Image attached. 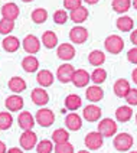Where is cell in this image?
Returning a JSON list of instances; mask_svg holds the SVG:
<instances>
[{"instance_id":"cell-1","label":"cell","mask_w":137,"mask_h":153,"mask_svg":"<svg viewBox=\"0 0 137 153\" xmlns=\"http://www.w3.org/2000/svg\"><path fill=\"white\" fill-rule=\"evenodd\" d=\"M104 46H105V49L113 53V55H117V53H120L123 51V48H124V41H123V38H120L118 35H110V36H107V39L104 41Z\"/></svg>"},{"instance_id":"cell-2","label":"cell","mask_w":137,"mask_h":153,"mask_svg":"<svg viewBox=\"0 0 137 153\" xmlns=\"http://www.w3.org/2000/svg\"><path fill=\"white\" fill-rule=\"evenodd\" d=\"M134 143L133 136L129 133H120L114 137V147L118 150V152H127L131 149V146Z\"/></svg>"},{"instance_id":"cell-3","label":"cell","mask_w":137,"mask_h":153,"mask_svg":"<svg viewBox=\"0 0 137 153\" xmlns=\"http://www.w3.org/2000/svg\"><path fill=\"white\" fill-rule=\"evenodd\" d=\"M117 123L113 119H103L98 123V131L103 134L104 137H111L117 133Z\"/></svg>"},{"instance_id":"cell-4","label":"cell","mask_w":137,"mask_h":153,"mask_svg":"<svg viewBox=\"0 0 137 153\" xmlns=\"http://www.w3.org/2000/svg\"><path fill=\"white\" fill-rule=\"evenodd\" d=\"M19 143H20V146H22L25 150H30V149L36 147V145H38V136H36V133H33L32 130H25V131L20 134Z\"/></svg>"},{"instance_id":"cell-5","label":"cell","mask_w":137,"mask_h":153,"mask_svg":"<svg viewBox=\"0 0 137 153\" xmlns=\"http://www.w3.org/2000/svg\"><path fill=\"white\" fill-rule=\"evenodd\" d=\"M35 119H36V123H39L42 127H49L55 121V114L49 108H41V110H38Z\"/></svg>"},{"instance_id":"cell-6","label":"cell","mask_w":137,"mask_h":153,"mask_svg":"<svg viewBox=\"0 0 137 153\" xmlns=\"http://www.w3.org/2000/svg\"><path fill=\"white\" fill-rule=\"evenodd\" d=\"M103 134L100 133V131H91V133H88L84 139V143L85 146L90 149V150H97V149H100L101 146H103Z\"/></svg>"},{"instance_id":"cell-7","label":"cell","mask_w":137,"mask_h":153,"mask_svg":"<svg viewBox=\"0 0 137 153\" xmlns=\"http://www.w3.org/2000/svg\"><path fill=\"white\" fill-rule=\"evenodd\" d=\"M74 74H75V69L72 65H69V64H64V65H61L58 71H56V78L59 79L61 82H64V84H68L72 81V78H74Z\"/></svg>"},{"instance_id":"cell-8","label":"cell","mask_w":137,"mask_h":153,"mask_svg":"<svg viewBox=\"0 0 137 153\" xmlns=\"http://www.w3.org/2000/svg\"><path fill=\"white\" fill-rule=\"evenodd\" d=\"M69 39L71 42L77 43V45H81V43L87 42L88 39V30L82 26H75L69 30Z\"/></svg>"},{"instance_id":"cell-9","label":"cell","mask_w":137,"mask_h":153,"mask_svg":"<svg viewBox=\"0 0 137 153\" xmlns=\"http://www.w3.org/2000/svg\"><path fill=\"white\" fill-rule=\"evenodd\" d=\"M22 45H23V49H25L27 53H30V55L39 52V49H41V41H39L35 35H27L25 39H23Z\"/></svg>"},{"instance_id":"cell-10","label":"cell","mask_w":137,"mask_h":153,"mask_svg":"<svg viewBox=\"0 0 137 153\" xmlns=\"http://www.w3.org/2000/svg\"><path fill=\"white\" fill-rule=\"evenodd\" d=\"M35 117L32 116V113L29 111H22L17 117V124L22 130H32V127L35 126Z\"/></svg>"},{"instance_id":"cell-11","label":"cell","mask_w":137,"mask_h":153,"mask_svg":"<svg viewBox=\"0 0 137 153\" xmlns=\"http://www.w3.org/2000/svg\"><path fill=\"white\" fill-rule=\"evenodd\" d=\"M56 55L62 61H71L75 56V48L71 43H62L56 49Z\"/></svg>"},{"instance_id":"cell-12","label":"cell","mask_w":137,"mask_h":153,"mask_svg":"<svg viewBox=\"0 0 137 153\" xmlns=\"http://www.w3.org/2000/svg\"><path fill=\"white\" fill-rule=\"evenodd\" d=\"M101 108L98 107V105H95V104H91V105H87L84 111H82V114H84V119L87 121H98V120L101 119Z\"/></svg>"},{"instance_id":"cell-13","label":"cell","mask_w":137,"mask_h":153,"mask_svg":"<svg viewBox=\"0 0 137 153\" xmlns=\"http://www.w3.org/2000/svg\"><path fill=\"white\" fill-rule=\"evenodd\" d=\"M91 76L87 72L85 69H75V74H74V78H72V82L75 87L78 88H82V87H87L88 82H90Z\"/></svg>"},{"instance_id":"cell-14","label":"cell","mask_w":137,"mask_h":153,"mask_svg":"<svg viewBox=\"0 0 137 153\" xmlns=\"http://www.w3.org/2000/svg\"><path fill=\"white\" fill-rule=\"evenodd\" d=\"M113 90H114V93H116L117 97H120V98H126V95L129 94V91L131 90V88H130V82L127 81V79L120 78V79H117V81L114 82Z\"/></svg>"},{"instance_id":"cell-15","label":"cell","mask_w":137,"mask_h":153,"mask_svg":"<svg viewBox=\"0 0 137 153\" xmlns=\"http://www.w3.org/2000/svg\"><path fill=\"white\" fill-rule=\"evenodd\" d=\"M30 97H32V101L36 105H45V104L49 102V94L46 93L43 88H35V90H32Z\"/></svg>"},{"instance_id":"cell-16","label":"cell","mask_w":137,"mask_h":153,"mask_svg":"<svg viewBox=\"0 0 137 153\" xmlns=\"http://www.w3.org/2000/svg\"><path fill=\"white\" fill-rule=\"evenodd\" d=\"M19 13H20V10L15 3H6L1 7V16L4 19H9V20H16L19 17Z\"/></svg>"},{"instance_id":"cell-17","label":"cell","mask_w":137,"mask_h":153,"mask_svg":"<svg viewBox=\"0 0 137 153\" xmlns=\"http://www.w3.org/2000/svg\"><path fill=\"white\" fill-rule=\"evenodd\" d=\"M36 81L41 87H51L53 84V74H52L49 69H41L36 75Z\"/></svg>"},{"instance_id":"cell-18","label":"cell","mask_w":137,"mask_h":153,"mask_svg":"<svg viewBox=\"0 0 137 153\" xmlns=\"http://www.w3.org/2000/svg\"><path fill=\"white\" fill-rule=\"evenodd\" d=\"M85 95H87V98H88L90 101L98 102V101H101V100H103L104 91H103V88H100L98 85H91V87H88V88H87Z\"/></svg>"},{"instance_id":"cell-19","label":"cell","mask_w":137,"mask_h":153,"mask_svg":"<svg viewBox=\"0 0 137 153\" xmlns=\"http://www.w3.org/2000/svg\"><path fill=\"white\" fill-rule=\"evenodd\" d=\"M6 108L9 111H19L22 107H23V98L20 95H10L6 98V102H4Z\"/></svg>"},{"instance_id":"cell-20","label":"cell","mask_w":137,"mask_h":153,"mask_svg":"<svg viewBox=\"0 0 137 153\" xmlns=\"http://www.w3.org/2000/svg\"><path fill=\"white\" fill-rule=\"evenodd\" d=\"M65 124H67V127L69 130L77 131V130L82 127V120H81V117L78 116L77 113H69L67 116V119H65Z\"/></svg>"},{"instance_id":"cell-21","label":"cell","mask_w":137,"mask_h":153,"mask_svg":"<svg viewBox=\"0 0 137 153\" xmlns=\"http://www.w3.org/2000/svg\"><path fill=\"white\" fill-rule=\"evenodd\" d=\"M22 68L25 69L26 72H35L39 68V61L35 55H27L22 61Z\"/></svg>"},{"instance_id":"cell-22","label":"cell","mask_w":137,"mask_h":153,"mask_svg":"<svg viewBox=\"0 0 137 153\" xmlns=\"http://www.w3.org/2000/svg\"><path fill=\"white\" fill-rule=\"evenodd\" d=\"M87 17H88V9L84 7V6H79L75 10H71V15H69V19L75 23H82L85 22Z\"/></svg>"},{"instance_id":"cell-23","label":"cell","mask_w":137,"mask_h":153,"mask_svg":"<svg viewBox=\"0 0 137 153\" xmlns=\"http://www.w3.org/2000/svg\"><path fill=\"white\" fill-rule=\"evenodd\" d=\"M1 45H3V48H4L6 52H16L17 49H19V46H20V42H19V39H17L16 36L7 35V36L1 41Z\"/></svg>"},{"instance_id":"cell-24","label":"cell","mask_w":137,"mask_h":153,"mask_svg":"<svg viewBox=\"0 0 137 153\" xmlns=\"http://www.w3.org/2000/svg\"><path fill=\"white\" fill-rule=\"evenodd\" d=\"M116 25H117V29L121 30V32H130L134 27V22L130 16H120L117 19Z\"/></svg>"},{"instance_id":"cell-25","label":"cell","mask_w":137,"mask_h":153,"mask_svg":"<svg viewBox=\"0 0 137 153\" xmlns=\"http://www.w3.org/2000/svg\"><path fill=\"white\" fill-rule=\"evenodd\" d=\"M9 88L13 93H22L26 90V81L20 76H12L9 79Z\"/></svg>"},{"instance_id":"cell-26","label":"cell","mask_w":137,"mask_h":153,"mask_svg":"<svg viewBox=\"0 0 137 153\" xmlns=\"http://www.w3.org/2000/svg\"><path fill=\"white\" fill-rule=\"evenodd\" d=\"M133 117V110L130 108L129 105H120L117 110H116V119L124 123V121H129Z\"/></svg>"},{"instance_id":"cell-27","label":"cell","mask_w":137,"mask_h":153,"mask_svg":"<svg viewBox=\"0 0 137 153\" xmlns=\"http://www.w3.org/2000/svg\"><path fill=\"white\" fill-rule=\"evenodd\" d=\"M88 61H90V64L91 65H94V67H101L104 62H105V53L103 51H98V49H95L93 51L90 55H88Z\"/></svg>"},{"instance_id":"cell-28","label":"cell","mask_w":137,"mask_h":153,"mask_svg":"<svg viewBox=\"0 0 137 153\" xmlns=\"http://www.w3.org/2000/svg\"><path fill=\"white\" fill-rule=\"evenodd\" d=\"M42 43L48 48V49H52L58 45V36L55 32L52 30H46L45 33L42 35Z\"/></svg>"},{"instance_id":"cell-29","label":"cell","mask_w":137,"mask_h":153,"mask_svg":"<svg viewBox=\"0 0 137 153\" xmlns=\"http://www.w3.org/2000/svg\"><path fill=\"white\" fill-rule=\"evenodd\" d=\"M81 104H82V100H81V97L77 95V94H69L68 97L65 98V107L71 111L78 110V108L81 107Z\"/></svg>"},{"instance_id":"cell-30","label":"cell","mask_w":137,"mask_h":153,"mask_svg":"<svg viewBox=\"0 0 137 153\" xmlns=\"http://www.w3.org/2000/svg\"><path fill=\"white\" fill-rule=\"evenodd\" d=\"M52 140L55 142V145L65 143V142L69 140V133L65 128H56V130L52 133Z\"/></svg>"},{"instance_id":"cell-31","label":"cell","mask_w":137,"mask_h":153,"mask_svg":"<svg viewBox=\"0 0 137 153\" xmlns=\"http://www.w3.org/2000/svg\"><path fill=\"white\" fill-rule=\"evenodd\" d=\"M131 7V0H113V9L117 13H126Z\"/></svg>"},{"instance_id":"cell-32","label":"cell","mask_w":137,"mask_h":153,"mask_svg":"<svg viewBox=\"0 0 137 153\" xmlns=\"http://www.w3.org/2000/svg\"><path fill=\"white\" fill-rule=\"evenodd\" d=\"M107 79V71L103 68H95L94 71H93V74H91V81L94 82V84H103L104 81Z\"/></svg>"},{"instance_id":"cell-33","label":"cell","mask_w":137,"mask_h":153,"mask_svg":"<svg viewBox=\"0 0 137 153\" xmlns=\"http://www.w3.org/2000/svg\"><path fill=\"white\" fill-rule=\"evenodd\" d=\"M13 117L9 111H1L0 113V130H7L12 127Z\"/></svg>"},{"instance_id":"cell-34","label":"cell","mask_w":137,"mask_h":153,"mask_svg":"<svg viewBox=\"0 0 137 153\" xmlns=\"http://www.w3.org/2000/svg\"><path fill=\"white\" fill-rule=\"evenodd\" d=\"M48 19V12L42 7H38L35 9L33 12H32V20H33L35 23H43L45 20Z\"/></svg>"},{"instance_id":"cell-35","label":"cell","mask_w":137,"mask_h":153,"mask_svg":"<svg viewBox=\"0 0 137 153\" xmlns=\"http://www.w3.org/2000/svg\"><path fill=\"white\" fill-rule=\"evenodd\" d=\"M15 29V20H9V19H1L0 20V33L7 36L12 30Z\"/></svg>"},{"instance_id":"cell-36","label":"cell","mask_w":137,"mask_h":153,"mask_svg":"<svg viewBox=\"0 0 137 153\" xmlns=\"http://www.w3.org/2000/svg\"><path fill=\"white\" fill-rule=\"evenodd\" d=\"M52 150H53V146H52L51 140H41L36 145V152L38 153H51Z\"/></svg>"},{"instance_id":"cell-37","label":"cell","mask_w":137,"mask_h":153,"mask_svg":"<svg viewBox=\"0 0 137 153\" xmlns=\"http://www.w3.org/2000/svg\"><path fill=\"white\" fill-rule=\"evenodd\" d=\"M69 19V16L67 15V12L65 10H56L55 13H53V22L55 23H58V25H64L67 20Z\"/></svg>"},{"instance_id":"cell-38","label":"cell","mask_w":137,"mask_h":153,"mask_svg":"<svg viewBox=\"0 0 137 153\" xmlns=\"http://www.w3.org/2000/svg\"><path fill=\"white\" fill-rule=\"evenodd\" d=\"M55 153H74V146L69 142L61 143V145L55 146Z\"/></svg>"},{"instance_id":"cell-39","label":"cell","mask_w":137,"mask_h":153,"mask_svg":"<svg viewBox=\"0 0 137 153\" xmlns=\"http://www.w3.org/2000/svg\"><path fill=\"white\" fill-rule=\"evenodd\" d=\"M126 101L129 102L130 105H137V90L131 88L129 91V94L126 95Z\"/></svg>"},{"instance_id":"cell-40","label":"cell","mask_w":137,"mask_h":153,"mask_svg":"<svg viewBox=\"0 0 137 153\" xmlns=\"http://www.w3.org/2000/svg\"><path fill=\"white\" fill-rule=\"evenodd\" d=\"M82 0H64V7H67L68 10H75L81 6Z\"/></svg>"},{"instance_id":"cell-41","label":"cell","mask_w":137,"mask_h":153,"mask_svg":"<svg viewBox=\"0 0 137 153\" xmlns=\"http://www.w3.org/2000/svg\"><path fill=\"white\" fill-rule=\"evenodd\" d=\"M127 59H129L131 64H136L137 65V46H134L133 49L129 51V53H127Z\"/></svg>"},{"instance_id":"cell-42","label":"cell","mask_w":137,"mask_h":153,"mask_svg":"<svg viewBox=\"0 0 137 153\" xmlns=\"http://www.w3.org/2000/svg\"><path fill=\"white\" fill-rule=\"evenodd\" d=\"M130 41H131V43H133L134 46H137V29L131 32V35H130Z\"/></svg>"},{"instance_id":"cell-43","label":"cell","mask_w":137,"mask_h":153,"mask_svg":"<svg viewBox=\"0 0 137 153\" xmlns=\"http://www.w3.org/2000/svg\"><path fill=\"white\" fill-rule=\"evenodd\" d=\"M0 153H7V147L1 140H0Z\"/></svg>"},{"instance_id":"cell-44","label":"cell","mask_w":137,"mask_h":153,"mask_svg":"<svg viewBox=\"0 0 137 153\" xmlns=\"http://www.w3.org/2000/svg\"><path fill=\"white\" fill-rule=\"evenodd\" d=\"M7 153H23L20 149H17V147H12V149H9Z\"/></svg>"},{"instance_id":"cell-45","label":"cell","mask_w":137,"mask_h":153,"mask_svg":"<svg viewBox=\"0 0 137 153\" xmlns=\"http://www.w3.org/2000/svg\"><path fill=\"white\" fill-rule=\"evenodd\" d=\"M131 78H133V81H134V82L137 84V68L134 69L133 72H131Z\"/></svg>"},{"instance_id":"cell-46","label":"cell","mask_w":137,"mask_h":153,"mask_svg":"<svg viewBox=\"0 0 137 153\" xmlns=\"http://www.w3.org/2000/svg\"><path fill=\"white\" fill-rule=\"evenodd\" d=\"M85 3H88V4H95V3H98L100 0H84Z\"/></svg>"},{"instance_id":"cell-47","label":"cell","mask_w":137,"mask_h":153,"mask_svg":"<svg viewBox=\"0 0 137 153\" xmlns=\"http://www.w3.org/2000/svg\"><path fill=\"white\" fill-rule=\"evenodd\" d=\"M133 6L136 7V10H137V0H133Z\"/></svg>"},{"instance_id":"cell-48","label":"cell","mask_w":137,"mask_h":153,"mask_svg":"<svg viewBox=\"0 0 137 153\" xmlns=\"http://www.w3.org/2000/svg\"><path fill=\"white\" fill-rule=\"evenodd\" d=\"M78 153H90V152H88V150H79Z\"/></svg>"},{"instance_id":"cell-49","label":"cell","mask_w":137,"mask_h":153,"mask_svg":"<svg viewBox=\"0 0 137 153\" xmlns=\"http://www.w3.org/2000/svg\"><path fill=\"white\" fill-rule=\"evenodd\" d=\"M22 1H26V3H29V1H32V0H22Z\"/></svg>"},{"instance_id":"cell-50","label":"cell","mask_w":137,"mask_h":153,"mask_svg":"<svg viewBox=\"0 0 137 153\" xmlns=\"http://www.w3.org/2000/svg\"><path fill=\"white\" fill-rule=\"evenodd\" d=\"M129 153H137V152H136V150H133V152H129Z\"/></svg>"},{"instance_id":"cell-51","label":"cell","mask_w":137,"mask_h":153,"mask_svg":"<svg viewBox=\"0 0 137 153\" xmlns=\"http://www.w3.org/2000/svg\"><path fill=\"white\" fill-rule=\"evenodd\" d=\"M136 123H137V114H136Z\"/></svg>"}]
</instances>
